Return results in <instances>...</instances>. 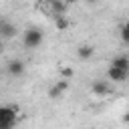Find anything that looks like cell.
Here are the masks:
<instances>
[{"label": "cell", "mask_w": 129, "mask_h": 129, "mask_svg": "<svg viewBox=\"0 0 129 129\" xmlns=\"http://www.w3.org/2000/svg\"><path fill=\"white\" fill-rule=\"evenodd\" d=\"M40 42H42V30H40V28L32 26V28L24 30V34H22V44H24L26 48H38Z\"/></svg>", "instance_id": "1"}, {"label": "cell", "mask_w": 129, "mask_h": 129, "mask_svg": "<svg viewBox=\"0 0 129 129\" xmlns=\"http://www.w3.org/2000/svg\"><path fill=\"white\" fill-rule=\"evenodd\" d=\"M16 113H18V107H6V105H2V107H0V129H10V127H14V123H16Z\"/></svg>", "instance_id": "2"}, {"label": "cell", "mask_w": 129, "mask_h": 129, "mask_svg": "<svg viewBox=\"0 0 129 129\" xmlns=\"http://www.w3.org/2000/svg\"><path fill=\"white\" fill-rule=\"evenodd\" d=\"M107 77H109V81H113V83H123V81H127V77H129V71L127 69H119V67H109V71H107Z\"/></svg>", "instance_id": "3"}, {"label": "cell", "mask_w": 129, "mask_h": 129, "mask_svg": "<svg viewBox=\"0 0 129 129\" xmlns=\"http://www.w3.org/2000/svg\"><path fill=\"white\" fill-rule=\"evenodd\" d=\"M6 71L12 75V77H20L22 73H24V62L22 60H8V64H6Z\"/></svg>", "instance_id": "4"}, {"label": "cell", "mask_w": 129, "mask_h": 129, "mask_svg": "<svg viewBox=\"0 0 129 129\" xmlns=\"http://www.w3.org/2000/svg\"><path fill=\"white\" fill-rule=\"evenodd\" d=\"M12 36H16V26L6 20H0V38H12Z\"/></svg>", "instance_id": "5"}, {"label": "cell", "mask_w": 129, "mask_h": 129, "mask_svg": "<svg viewBox=\"0 0 129 129\" xmlns=\"http://www.w3.org/2000/svg\"><path fill=\"white\" fill-rule=\"evenodd\" d=\"M67 89H69V81H67V79H64V81H58V83L48 91V97H50V99H58Z\"/></svg>", "instance_id": "6"}, {"label": "cell", "mask_w": 129, "mask_h": 129, "mask_svg": "<svg viewBox=\"0 0 129 129\" xmlns=\"http://www.w3.org/2000/svg\"><path fill=\"white\" fill-rule=\"evenodd\" d=\"M93 93H95L97 97L107 95V93H109V83H107V81H95V83H93Z\"/></svg>", "instance_id": "7"}, {"label": "cell", "mask_w": 129, "mask_h": 129, "mask_svg": "<svg viewBox=\"0 0 129 129\" xmlns=\"http://www.w3.org/2000/svg\"><path fill=\"white\" fill-rule=\"evenodd\" d=\"M48 4H50V8H52L54 16H56V14H62L64 8H67V2H64V0H48Z\"/></svg>", "instance_id": "8"}, {"label": "cell", "mask_w": 129, "mask_h": 129, "mask_svg": "<svg viewBox=\"0 0 129 129\" xmlns=\"http://www.w3.org/2000/svg\"><path fill=\"white\" fill-rule=\"evenodd\" d=\"M77 54H79V58H91L93 56V46H89V44H83L79 50H77Z\"/></svg>", "instance_id": "9"}, {"label": "cell", "mask_w": 129, "mask_h": 129, "mask_svg": "<svg viewBox=\"0 0 129 129\" xmlns=\"http://www.w3.org/2000/svg\"><path fill=\"white\" fill-rule=\"evenodd\" d=\"M111 64H113V67H119V69H127V71H129V58H127V56H115V58L111 60Z\"/></svg>", "instance_id": "10"}, {"label": "cell", "mask_w": 129, "mask_h": 129, "mask_svg": "<svg viewBox=\"0 0 129 129\" xmlns=\"http://www.w3.org/2000/svg\"><path fill=\"white\" fill-rule=\"evenodd\" d=\"M54 24H56V28H58V30H67L69 20H67L62 14H56V16H54Z\"/></svg>", "instance_id": "11"}, {"label": "cell", "mask_w": 129, "mask_h": 129, "mask_svg": "<svg viewBox=\"0 0 129 129\" xmlns=\"http://www.w3.org/2000/svg\"><path fill=\"white\" fill-rule=\"evenodd\" d=\"M60 73H62V77H64V79L73 77V69H69V67H67V69H60Z\"/></svg>", "instance_id": "12"}, {"label": "cell", "mask_w": 129, "mask_h": 129, "mask_svg": "<svg viewBox=\"0 0 129 129\" xmlns=\"http://www.w3.org/2000/svg\"><path fill=\"white\" fill-rule=\"evenodd\" d=\"M121 38H123V42H127V44H129V32H127V30H123V28H121Z\"/></svg>", "instance_id": "13"}, {"label": "cell", "mask_w": 129, "mask_h": 129, "mask_svg": "<svg viewBox=\"0 0 129 129\" xmlns=\"http://www.w3.org/2000/svg\"><path fill=\"white\" fill-rule=\"evenodd\" d=\"M123 121H125V123H129V113H125V115H123Z\"/></svg>", "instance_id": "14"}, {"label": "cell", "mask_w": 129, "mask_h": 129, "mask_svg": "<svg viewBox=\"0 0 129 129\" xmlns=\"http://www.w3.org/2000/svg\"><path fill=\"white\" fill-rule=\"evenodd\" d=\"M123 30H127V32H129V20L125 22V26H123Z\"/></svg>", "instance_id": "15"}, {"label": "cell", "mask_w": 129, "mask_h": 129, "mask_svg": "<svg viewBox=\"0 0 129 129\" xmlns=\"http://www.w3.org/2000/svg\"><path fill=\"white\" fill-rule=\"evenodd\" d=\"M85 2H89V4H95V2H97V0H85Z\"/></svg>", "instance_id": "16"}, {"label": "cell", "mask_w": 129, "mask_h": 129, "mask_svg": "<svg viewBox=\"0 0 129 129\" xmlns=\"http://www.w3.org/2000/svg\"><path fill=\"white\" fill-rule=\"evenodd\" d=\"M64 2H67V4H73V2H77V0H64Z\"/></svg>", "instance_id": "17"}, {"label": "cell", "mask_w": 129, "mask_h": 129, "mask_svg": "<svg viewBox=\"0 0 129 129\" xmlns=\"http://www.w3.org/2000/svg\"><path fill=\"white\" fill-rule=\"evenodd\" d=\"M0 52H2V48H0Z\"/></svg>", "instance_id": "18"}]
</instances>
